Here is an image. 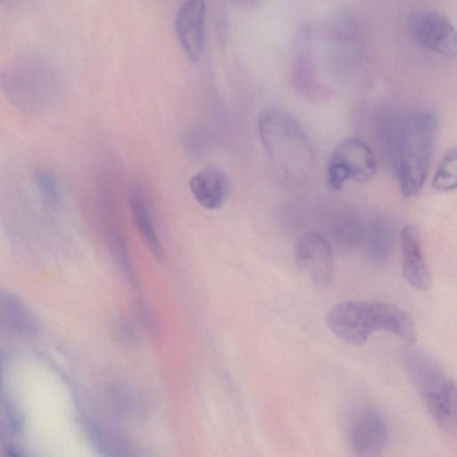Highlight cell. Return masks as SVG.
I'll use <instances>...</instances> for the list:
<instances>
[{
    "label": "cell",
    "mask_w": 457,
    "mask_h": 457,
    "mask_svg": "<svg viewBox=\"0 0 457 457\" xmlns=\"http://www.w3.org/2000/svg\"><path fill=\"white\" fill-rule=\"evenodd\" d=\"M389 437L387 421L378 410L365 408L351 422L349 445L357 456L374 457L385 450Z\"/></svg>",
    "instance_id": "9"
},
{
    "label": "cell",
    "mask_w": 457,
    "mask_h": 457,
    "mask_svg": "<svg viewBox=\"0 0 457 457\" xmlns=\"http://www.w3.org/2000/svg\"><path fill=\"white\" fill-rule=\"evenodd\" d=\"M327 325L340 340L350 345L365 343L378 331H387L403 341L413 344L417 328L411 316L403 308L381 301H344L328 312Z\"/></svg>",
    "instance_id": "3"
},
{
    "label": "cell",
    "mask_w": 457,
    "mask_h": 457,
    "mask_svg": "<svg viewBox=\"0 0 457 457\" xmlns=\"http://www.w3.org/2000/svg\"><path fill=\"white\" fill-rule=\"evenodd\" d=\"M2 320L13 331L29 334L35 329L30 313L15 296L6 294L1 296Z\"/></svg>",
    "instance_id": "16"
},
{
    "label": "cell",
    "mask_w": 457,
    "mask_h": 457,
    "mask_svg": "<svg viewBox=\"0 0 457 457\" xmlns=\"http://www.w3.org/2000/svg\"><path fill=\"white\" fill-rule=\"evenodd\" d=\"M378 122L379 140L393 164L403 194L415 195L427 178L437 133L436 114L428 109L388 120L385 112Z\"/></svg>",
    "instance_id": "1"
},
{
    "label": "cell",
    "mask_w": 457,
    "mask_h": 457,
    "mask_svg": "<svg viewBox=\"0 0 457 457\" xmlns=\"http://www.w3.org/2000/svg\"><path fill=\"white\" fill-rule=\"evenodd\" d=\"M295 259L299 270L319 288L328 287L333 277L332 245L320 234L308 232L297 241Z\"/></svg>",
    "instance_id": "8"
},
{
    "label": "cell",
    "mask_w": 457,
    "mask_h": 457,
    "mask_svg": "<svg viewBox=\"0 0 457 457\" xmlns=\"http://www.w3.org/2000/svg\"><path fill=\"white\" fill-rule=\"evenodd\" d=\"M262 0H232V2L241 8L253 9L260 5Z\"/></svg>",
    "instance_id": "19"
},
{
    "label": "cell",
    "mask_w": 457,
    "mask_h": 457,
    "mask_svg": "<svg viewBox=\"0 0 457 457\" xmlns=\"http://www.w3.org/2000/svg\"><path fill=\"white\" fill-rule=\"evenodd\" d=\"M432 184L440 191L457 188V146L445 154L434 175Z\"/></svg>",
    "instance_id": "17"
},
{
    "label": "cell",
    "mask_w": 457,
    "mask_h": 457,
    "mask_svg": "<svg viewBox=\"0 0 457 457\" xmlns=\"http://www.w3.org/2000/svg\"><path fill=\"white\" fill-rule=\"evenodd\" d=\"M205 13L204 0H185L176 15L178 38L183 51L192 62H197L204 52Z\"/></svg>",
    "instance_id": "10"
},
{
    "label": "cell",
    "mask_w": 457,
    "mask_h": 457,
    "mask_svg": "<svg viewBox=\"0 0 457 457\" xmlns=\"http://www.w3.org/2000/svg\"><path fill=\"white\" fill-rule=\"evenodd\" d=\"M377 172V160L371 147L362 139L346 138L332 152L328 163V183L341 189L349 179L365 182Z\"/></svg>",
    "instance_id": "6"
},
{
    "label": "cell",
    "mask_w": 457,
    "mask_h": 457,
    "mask_svg": "<svg viewBox=\"0 0 457 457\" xmlns=\"http://www.w3.org/2000/svg\"><path fill=\"white\" fill-rule=\"evenodd\" d=\"M365 226L353 210H338L330 223V239L343 252L355 248L363 238Z\"/></svg>",
    "instance_id": "15"
},
{
    "label": "cell",
    "mask_w": 457,
    "mask_h": 457,
    "mask_svg": "<svg viewBox=\"0 0 457 457\" xmlns=\"http://www.w3.org/2000/svg\"><path fill=\"white\" fill-rule=\"evenodd\" d=\"M259 134L270 162L285 181L304 182L314 167L312 142L298 120L287 110L270 107L262 112Z\"/></svg>",
    "instance_id": "2"
},
{
    "label": "cell",
    "mask_w": 457,
    "mask_h": 457,
    "mask_svg": "<svg viewBox=\"0 0 457 457\" xmlns=\"http://www.w3.org/2000/svg\"><path fill=\"white\" fill-rule=\"evenodd\" d=\"M401 245L402 270L405 280L415 289H429L431 275L415 227L408 225L403 228Z\"/></svg>",
    "instance_id": "11"
},
{
    "label": "cell",
    "mask_w": 457,
    "mask_h": 457,
    "mask_svg": "<svg viewBox=\"0 0 457 457\" xmlns=\"http://www.w3.org/2000/svg\"><path fill=\"white\" fill-rule=\"evenodd\" d=\"M2 82L11 101L28 112L48 109L60 91L56 71L48 62L37 57L23 58L6 68Z\"/></svg>",
    "instance_id": "5"
},
{
    "label": "cell",
    "mask_w": 457,
    "mask_h": 457,
    "mask_svg": "<svg viewBox=\"0 0 457 457\" xmlns=\"http://www.w3.org/2000/svg\"><path fill=\"white\" fill-rule=\"evenodd\" d=\"M33 182L43 201L56 207L61 200V187L56 177L46 170H38L33 175Z\"/></svg>",
    "instance_id": "18"
},
{
    "label": "cell",
    "mask_w": 457,
    "mask_h": 457,
    "mask_svg": "<svg viewBox=\"0 0 457 457\" xmlns=\"http://www.w3.org/2000/svg\"><path fill=\"white\" fill-rule=\"evenodd\" d=\"M362 241L366 256L370 262H385L391 254L395 241L392 220L383 214L373 216L365 226Z\"/></svg>",
    "instance_id": "14"
},
{
    "label": "cell",
    "mask_w": 457,
    "mask_h": 457,
    "mask_svg": "<svg viewBox=\"0 0 457 457\" xmlns=\"http://www.w3.org/2000/svg\"><path fill=\"white\" fill-rule=\"evenodd\" d=\"M407 28L411 40L420 48L445 56L457 55V30L442 13L416 11L409 16Z\"/></svg>",
    "instance_id": "7"
},
{
    "label": "cell",
    "mask_w": 457,
    "mask_h": 457,
    "mask_svg": "<svg viewBox=\"0 0 457 457\" xmlns=\"http://www.w3.org/2000/svg\"><path fill=\"white\" fill-rule=\"evenodd\" d=\"M402 361L407 376L427 410L445 430H457V385L437 360L413 344H406Z\"/></svg>",
    "instance_id": "4"
},
{
    "label": "cell",
    "mask_w": 457,
    "mask_h": 457,
    "mask_svg": "<svg viewBox=\"0 0 457 457\" xmlns=\"http://www.w3.org/2000/svg\"><path fill=\"white\" fill-rule=\"evenodd\" d=\"M189 188L196 202L210 210L219 208L228 195V180L223 171L208 167L189 180Z\"/></svg>",
    "instance_id": "13"
},
{
    "label": "cell",
    "mask_w": 457,
    "mask_h": 457,
    "mask_svg": "<svg viewBox=\"0 0 457 457\" xmlns=\"http://www.w3.org/2000/svg\"><path fill=\"white\" fill-rule=\"evenodd\" d=\"M129 205L133 221L145 242L147 247L156 258L162 255V247L154 219L153 207L146 192L139 185H133L128 193Z\"/></svg>",
    "instance_id": "12"
}]
</instances>
